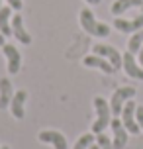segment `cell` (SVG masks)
Masks as SVG:
<instances>
[{
	"mask_svg": "<svg viewBox=\"0 0 143 149\" xmlns=\"http://www.w3.org/2000/svg\"><path fill=\"white\" fill-rule=\"evenodd\" d=\"M81 26L86 33H90L94 37H108L110 36V26L102 22H96V18L92 14L90 8H83L81 10Z\"/></svg>",
	"mask_w": 143,
	"mask_h": 149,
	"instance_id": "1",
	"label": "cell"
},
{
	"mask_svg": "<svg viewBox=\"0 0 143 149\" xmlns=\"http://www.w3.org/2000/svg\"><path fill=\"white\" fill-rule=\"evenodd\" d=\"M94 110H96V120L92 124V134H102L112 122V108L110 102H106L102 96L94 98Z\"/></svg>",
	"mask_w": 143,
	"mask_h": 149,
	"instance_id": "2",
	"label": "cell"
},
{
	"mask_svg": "<svg viewBox=\"0 0 143 149\" xmlns=\"http://www.w3.org/2000/svg\"><path fill=\"white\" fill-rule=\"evenodd\" d=\"M135 96V88L133 86H120V88L114 90L112 98H110V108H112V114L118 118L121 116V110H124V104L131 100Z\"/></svg>",
	"mask_w": 143,
	"mask_h": 149,
	"instance_id": "3",
	"label": "cell"
},
{
	"mask_svg": "<svg viewBox=\"0 0 143 149\" xmlns=\"http://www.w3.org/2000/svg\"><path fill=\"white\" fill-rule=\"evenodd\" d=\"M135 108H137L135 102L128 100L124 104V110H121V124H124V127L128 130L129 134H139L141 132V127H139V124L135 120Z\"/></svg>",
	"mask_w": 143,
	"mask_h": 149,
	"instance_id": "4",
	"label": "cell"
},
{
	"mask_svg": "<svg viewBox=\"0 0 143 149\" xmlns=\"http://www.w3.org/2000/svg\"><path fill=\"white\" fill-rule=\"evenodd\" d=\"M92 51H94V55H100V57H104V59H108L110 63H112V67L118 71V69H121V65H124V61H121V53L116 49V47H112V45H102V43H96L94 47H92Z\"/></svg>",
	"mask_w": 143,
	"mask_h": 149,
	"instance_id": "5",
	"label": "cell"
},
{
	"mask_svg": "<svg viewBox=\"0 0 143 149\" xmlns=\"http://www.w3.org/2000/svg\"><path fill=\"white\" fill-rule=\"evenodd\" d=\"M110 126H112V132H114V149H124L126 147V143H128V130L124 127L120 118H116L114 116L112 122H110Z\"/></svg>",
	"mask_w": 143,
	"mask_h": 149,
	"instance_id": "6",
	"label": "cell"
},
{
	"mask_svg": "<svg viewBox=\"0 0 143 149\" xmlns=\"http://www.w3.org/2000/svg\"><path fill=\"white\" fill-rule=\"evenodd\" d=\"M121 61H124V71L128 73V77H131V79H137V81H143V69L141 65H137L135 57H133V53L126 51L124 55H121Z\"/></svg>",
	"mask_w": 143,
	"mask_h": 149,
	"instance_id": "7",
	"label": "cell"
},
{
	"mask_svg": "<svg viewBox=\"0 0 143 149\" xmlns=\"http://www.w3.org/2000/svg\"><path fill=\"white\" fill-rule=\"evenodd\" d=\"M2 51L6 55V61H8V73L16 74L20 71V65H22V57H20V51L16 49L12 43H4L2 45Z\"/></svg>",
	"mask_w": 143,
	"mask_h": 149,
	"instance_id": "8",
	"label": "cell"
},
{
	"mask_svg": "<svg viewBox=\"0 0 143 149\" xmlns=\"http://www.w3.org/2000/svg\"><path fill=\"white\" fill-rule=\"evenodd\" d=\"M37 139L41 143H51L55 149H67V139L65 135L55 132V130H45V132H39Z\"/></svg>",
	"mask_w": 143,
	"mask_h": 149,
	"instance_id": "9",
	"label": "cell"
},
{
	"mask_svg": "<svg viewBox=\"0 0 143 149\" xmlns=\"http://www.w3.org/2000/svg\"><path fill=\"white\" fill-rule=\"evenodd\" d=\"M12 36L20 41V43L24 45H30L31 43V36L28 33V30L24 28V20H22V16L20 14H14L12 16Z\"/></svg>",
	"mask_w": 143,
	"mask_h": 149,
	"instance_id": "10",
	"label": "cell"
},
{
	"mask_svg": "<svg viewBox=\"0 0 143 149\" xmlns=\"http://www.w3.org/2000/svg\"><path fill=\"white\" fill-rule=\"evenodd\" d=\"M83 63H84V67L100 69V71H102V73H106V74L116 73V69L112 67V63H110L108 59H104V57H100V55H86Z\"/></svg>",
	"mask_w": 143,
	"mask_h": 149,
	"instance_id": "11",
	"label": "cell"
},
{
	"mask_svg": "<svg viewBox=\"0 0 143 149\" xmlns=\"http://www.w3.org/2000/svg\"><path fill=\"white\" fill-rule=\"evenodd\" d=\"M26 100H28V92H26V90L14 92L12 102H10V110H12V116H14L16 120H24V116H26V110H24Z\"/></svg>",
	"mask_w": 143,
	"mask_h": 149,
	"instance_id": "12",
	"label": "cell"
},
{
	"mask_svg": "<svg viewBox=\"0 0 143 149\" xmlns=\"http://www.w3.org/2000/svg\"><path fill=\"white\" fill-rule=\"evenodd\" d=\"M114 28L118 31H124V33H135V31H139L143 28V14L137 16L135 20H131V22L121 20V18H116L114 20Z\"/></svg>",
	"mask_w": 143,
	"mask_h": 149,
	"instance_id": "13",
	"label": "cell"
},
{
	"mask_svg": "<svg viewBox=\"0 0 143 149\" xmlns=\"http://www.w3.org/2000/svg\"><path fill=\"white\" fill-rule=\"evenodd\" d=\"M12 96H14V92H12V82L10 79H0V110H4L10 106L12 102Z\"/></svg>",
	"mask_w": 143,
	"mask_h": 149,
	"instance_id": "14",
	"label": "cell"
},
{
	"mask_svg": "<svg viewBox=\"0 0 143 149\" xmlns=\"http://www.w3.org/2000/svg\"><path fill=\"white\" fill-rule=\"evenodd\" d=\"M10 18H12V8L10 6H2L0 8V33L4 37L12 36V24H10Z\"/></svg>",
	"mask_w": 143,
	"mask_h": 149,
	"instance_id": "15",
	"label": "cell"
},
{
	"mask_svg": "<svg viewBox=\"0 0 143 149\" xmlns=\"http://www.w3.org/2000/svg\"><path fill=\"white\" fill-rule=\"evenodd\" d=\"M137 6H143V0H116L110 10H112L114 16H120L124 12H128L129 8H137Z\"/></svg>",
	"mask_w": 143,
	"mask_h": 149,
	"instance_id": "16",
	"label": "cell"
},
{
	"mask_svg": "<svg viewBox=\"0 0 143 149\" xmlns=\"http://www.w3.org/2000/svg\"><path fill=\"white\" fill-rule=\"evenodd\" d=\"M141 45H143V28L139 31H135V33H131V37H129V41H128V51L137 53L141 49Z\"/></svg>",
	"mask_w": 143,
	"mask_h": 149,
	"instance_id": "17",
	"label": "cell"
},
{
	"mask_svg": "<svg viewBox=\"0 0 143 149\" xmlns=\"http://www.w3.org/2000/svg\"><path fill=\"white\" fill-rule=\"evenodd\" d=\"M92 143H94V134H84V135H81V137L76 139L75 149H88Z\"/></svg>",
	"mask_w": 143,
	"mask_h": 149,
	"instance_id": "18",
	"label": "cell"
},
{
	"mask_svg": "<svg viewBox=\"0 0 143 149\" xmlns=\"http://www.w3.org/2000/svg\"><path fill=\"white\" fill-rule=\"evenodd\" d=\"M96 141H98V147L100 149H114V143L108 135L102 132V134H96Z\"/></svg>",
	"mask_w": 143,
	"mask_h": 149,
	"instance_id": "19",
	"label": "cell"
},
{
	"mask_svg": "<svg viewBox=\"0 0 143 149\" xmlns=\"http://www.w3.org/2000/svg\"><path fill=\"white\" fill-rule=\"evenodd\" d=\"M135 120H137V124H139V127L143 130V106H137L135 108Z\"/></svg>",
	"mask_w": 143,
	"mask_h": 149,
	"instance_id": "20",
	"label": "cell"
},
{
	"mask_svg": "<svg viewBox=\"0 0 143 149\" xmlns=\"http://www.w3.org/2000/svg\"><path fill=\"white\" fill-rule=\"evenodd\" d=\"M8 6L12 10H16V12H20L22 10V0H8Z\"/></svg>",
	"mask_w": 143,
	"mask_h": 149,
	"instance_id": "21",
	"label": "cell"
},
{
	"mask_svg": "<svg viewBox=\"0 0 143 149\" xmlns=\"http://www.w3.org/2000/svg\"><path fill=\"white\" fill-rule=\"evenodd\" d=\"M139 65L143 69V45H141V49H139Z\"/></svg>",
	"mask_w": 143,
	"mask_h": 149,
	"instance_id": "22",
	"label": "cell"
},
{
	"mask_svg": "<svg viewBox=\"0 0 143 149\" xmlns=\"http://www.w3.org/2000/svg\"><path fill=\"white\" fill-rule=\"evenodd\" d=\"M4 43H6V37H4V36H2V33H0V47H2V45H4Z\"/></svg>",
	"mask_w": 143,
	"mask_h": 149,
	"instance_id": "23",
	"label": "cell"
},
{
	"mask_svg": "<svg viewBox=\"0 0 143 149\" xmlns=\"http://www.w3.org/2000/svg\"><path fill=\"white\" fill-rule=\"evenodd\" d=\"M88 4H100V0H86Z\"/></svg>",
	"mask_w": 143,
	"mask_h": 149,
	"instance_id": "24",
	"label": "cell"
},
{
	"mask_svg": "<svg viewBox=\"0 0 143 149\" xmlns=\"http://www.w3.org/2000/svg\"><path fill=\"white\" fill-rule=\"evenodd\" d=\"M88 149H100V147H98V145H94V143H92V145H90V147H88Z\"/></svg>",
	"mask_w": 143,
	"mask_h": 149,
	"instance_id": "25",
	"label": "cell"
},
{
	"mask_svg": "<svg viewBox=\"0 0 143 149\" xmlns=\"http://www.w3.org/2000/svg\"><path fill=\"white\" fill-rule=\"evenodd\" d=\"M0 149H10V147H6V145H4V147H0Z\"/></svg>",
	"mask_w": 143,
	"mask_h": 149,
	"instance_id": "26",
	"label": "cell"
},
{
	"mask_svg": "<svg viewBox=\"0 0 143 149\" xmlns=\"http://www.w3.org/2000/svg\"><path fill=\"white\" fill-rule=\"evenodd\" d=\"M0 8H2V0H0Z\"/></svg>",
	"mask_w": 143,
	"mask_h": 149,
	"instance_id": "27",
	"label": "cell"
}]
</instances>
